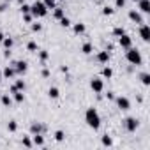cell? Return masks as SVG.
<instances>
[{"mask_svg":"<svg viewBox=\"0 0 150 150\" xmlns=\"http://www.w3.org/2000/svg\"><path fill=\"white\" fill-rule=\"evenodd\" d=\"M42 76H44V78L50 76V71H48V69H42Z\"/></svg>","mask_w":150,"mask_h":150,"instance_id":"ab89813d","label":"cell"},{"mask_svg":"<svg viewBox=\"0 0 150 150\" xmlns=\"http://www.w3.org/2000/svg\"><path fill=\"white\" fill-rule=\"evenodd\" d=\"M4 37H6V35H4L2 32H0V42H2V41H4Z\"/></svg>","mask_w":150,"mask_h":150,"instance_id":"7bdbcfd3","label":"cell"},{"mask_svg":"<svg viewBox=\"0 0 150 150\" xmlns=\"http://www.w3.org/2000/svg\"><path fill=\"white\" fill-rule=\"evenodd\" d=\"M106 97H108V99H115V96H113V92H108V94H106Z\"/></svg>","mask_w":150,"mask_h":150,"instance_id":"60d3db41","label":"cell"},{"mask_svg":"<svg viewBox=\"0 0 150 150\" xmlns=\"http://www.w3.org/2000/svg\"><path fill=\"white\" fill-rule=\"evenodd\" d=\"M41 28H42V25H41V23H32V30H34V32H39Z\"/></svg>","mask_w":150,"mask_h":150,"instance_id":"8d00e7d4","label":"cell"},{"mask_svg":"<svg viewBox=\"0 0 150 150\" xmlns=\"http://www.w3.org/2000/svg\"><path fill=\"white\" fill-rule=\"evenodd\" d=\"M117 106L120 108V110H129L131 108V101L127 99V97H117Z\"/></svg>","mask_w":150,"mask_h":150,"instance_id":"9c48e42d","label":"cell"},{"mask_svg":"<svg viewBox=\"0 0 150 150\" xmlns=\"http://www.w3.org/2000/svg\"><path fill=\"white\" fill-rule=\"evenodd\" d=\"M2 42H4V46H6L7 50H11V48H13V44H14V41H13L11 37H4V41H2Z\"/></svg>","mask_w":150,"mask_h":150,"instance_id":"7402d4cb","label":"cell"},{"mask_svg":"<svg viewBox=\"0 0 150 150\" xmlns=\"http://www.w3.org/2000/svg\"><path fill=\"white\" fill-rule=\"evenodd\" d=\"M14 99H16V103H23L25 101V94L21 90H18V92H14Z\"/></svg>","mask_w":150,"mask_h":150,"instance_id":"ffe728a7","label":"cell"},{"mask_svg":"<svg viewBox=\"0 0 150 150\" xmlns=\"http://www.w3.org/2000/svg\"><path fill=\"white\" fill-rule=\"evenodd\" d=\"M60 25H62V27H71V20L65 18V16H62V18H60Z\"/></svg>","mask_w":150,"mask_h":150,"instance_id":"83f0119b","label":"cell"},{"mask_svg":"<svg viewBox=\"0 0 150 150\" xmlns=\"http://www.w3.org/2000/svg\"><path fill=\"white\" fill-rule=\"evenodd\" d=\"M48 9H55V0H44V2H42Z\"/></svg>","mask_w":150,"mask_h":150,"instance_id":"1f68e13d","label":"cell"},{"mask_svg":"<svg viewBox=\"0 0 150 150\" xmlns=\"http://www.w3.org/2000/svg\"><path fill=\"white\" fill-rule=\"evenodd\" d=\"M97 60H99L101 64H108V60H110V51H108V50H106V51H99Z\"/></svg>","mask_w":150,"mask_h":150,"instance_id":"7c38bea8","label":"cell"},{"mask_svg":"<svg viewBox=\"0 0 150 150\" xmlns=\"http://www.w3.org/2000/svg\"><path fill=\"white\" fill-rule=\"evenodd\" d=\"M21 13H23V14L30 13V6H28V4H23V6H21Z\"/></svg>","mask_w":150,"mask_h":150,"instance_id":"d590c367","label":"cell"},{"mask_svg":"<svg viewBox=\"0 0 150 150\" xmlns=\"http://www.w3.org/2000/svg\"><path fill=\"white\" fill-rule=\"evenodd\" d=\"M134 2H138V0H134Z\"/></svg>","mask_w":150,"mask_h":150,"instance_id":"bcb514c9","label":"cell"},{"mask_svg":"<svg viewBox=\"0 0 150 150\" xmlns=\"http://www.w3.org/2000/svg\"><path fill=\"white\" fill-rule=\"evenodd\" d=\"M124 124H125V129H127L129 132H134V131L138 129V125H139V122H138L134 117H129V118H125V122H124Z\"/></svg>","mask_w":150,"mask_h":150,"instance_id":"5b68a950","label":"cell"},{"mask_svg":"<svg viewBox=\"0 0 150 150\" xmlns=\"http://www.w3.org/2000/svg\"><path fill=\"white\" fill-rule=\"evenodd\" d=\"M129 20L131 21H134V23H143V18H141V14L138 13V11H129Z\"/></svg>","mask_w":150,"mask_h":150,"instance_id":"30bf717a","label":"cell"},{"mask_svg":"<svg viewBox=\"0 0 150 150\" xmlns=\"http://www.w3.org/2000/svg\"><path fill=\"white\" fill-rule=\"evenodd\" d=\"M32 18H34V16H32L30 13H27V14H23V20H25L27 23H30V21H32Z\"/></svg>","mask_w":150,"mask_h":150,"instance_id":"74e56055","label":"cell"},{"mask_svg":"<svg viewBox=\"0 0 150 150\" xmlns=\"http://www.w3.org/2000/svg\"><path fill=\"white\" fill-rule=\"evenodd\" d=\"M0 83H2V72H0Z\"/></svg>","mask_w":150,"mask_h":150,"instance_id":"ee69618b","label":"cell"},{"mask_svg":"<svg viewBox=\"0 0 150 150\" xmlns=\"http://www.w3.org/2000/svg\"><path fill=\"white\" fill-rule=\"evenodd\" d=\"M30 131H32L34 134H41V132L44 131V125H41V124H32V127H30Z\"/></svg>","mask_w":150,"mask_h":150,"instance_id":"5bb4252c","label":"cell"},{"mask_svg":"<svg viewBox=\"0 0 150 150\" xmlns=\"http://www.w3.org/2000/svg\"><path fill=\"white\" fill-rule=\"evenodd\" d=\"M14 69H16L18 74H25L27 69H28V64L25 60H18V62H14Z\"/></svg>","mask_w":150,"mask_h":150,"instance_id":"ba28073f","label":"cell"},{"mask_svg":"<svg viewBox=\"0 0 150 150\" xmlns=\"http://www.w3.org/2000/svg\"><path fill=\"white\" fill-rule=\"evenodd\" d=\"M23 145H25V146H27V148H30V146H32V145H34V143H32V141H30V138H28V136H25V138H23Z\"/></svg>","mask_w":150,"mask_h":150,"instance_id":"e575fe53","label":"cell"},{"mask_svg":"<svg viewBox=\"0 0 150 150\" xmlns=\"http://www.w3.org/2000/svg\"><path fill=\"white\" fill-rule=\"evenodd\" d=\"M90 87H92V90H94L96 94H101V92L104 90V81H103L101 78H94V80L90 81Z\"/></svg>","mask_w":150,"mask_h":150,"instance_id":"277c9868","label":"cell"},{"mask_svg":"<svg viewBox=\"0 0 150 150\" xmlns=\"http://www.w3.org/2000/svg\"><path fill=\"white\" fill-rule=\"evenodd\" d=\"M55 139H57V141H64V139H65V132H64V131H57V132H55Z\"/></svg>","mask_w":150,"mask_h":150,"instance_id":"4316f807","label":"cell"},{"mask_svg":"<svg viewBox=\"0 0 150 150\" xmlns=\"http://www.w3.org/2000/svg\"><path fill=\"white\" fill-rule=\"evenodd\" d=\"M125 58H127V62H131L132 65H141V62H143V58H141V53H139L138 50H134L132 46L127 50V55H125Z\"/></svg>","mask_w":150,"mask_h":150,"instance_id":"3957f363","label":"cell"},{"mask_svg":"<svg viewBox=\"0 0 150 150\" xmlns=\"http://www.w3.org/2000/svg\"><path fill=\"white\" fill-rule=\"evenodd\" d=\"M2 11H6V4H2V6H0V13H2Z\"/></svg>","mask_w":150,"mask_h":150,"instance_id":"b9f144b4","label":"cell"},{"mask_svg":"<svg viewBox=\"0 0 150 150\" xmlns=\"http://www.w3.org/2000/svg\"><path fill=\"white\" fill-rule=\"evenodd\" d=\"M103 76L110 80V78L113 76V69H111V67H104V69H103Z\"/></svg>","mask_w":150,"mask_h":150,"instance_id":"d6986e66","label":"cell"},{"mask_svg":"<svg viewBox=\"0 0 150 150\" xmlns=\"http://www.w3.org/2000/svg\"><path fill=\"white\" fill-rule=\"evenodd\" d=\"M2 104H4V106H11V104H13L11 96H2Z\"/></svg>","mask_w":150,"mask_h":150,"instance_id":"484cf974","label":"cell"},{"mask_svg":"<svg viewBox=\"0 0 150 150\" xmlns=\"http://www.w3.org/2000/svg\"><path fill=\"white\" fill-rule=\"evenodd\" d=\"M81 51H83V53H85V55H90V53H92V51H94V46H92V44H90V42H85V44H83V46H81Z\"/></svg>","mask_w":150,"mask_h":150,"instance_id":"9a60e30c","label":"cell"},{"mask_svg":"<svg viewBox=\"0 0 150 150\" xmlns=\"http://www.w3.org/2000/svg\"><path fill=\"white\" fill-rule=\"evenodd\" d=\"M138 6L141 13H150V0H138Z\"/></svg>","mask_w":150,"mask_h":150,"instance_id":"8fae6325","label":"cell"},{"mask_svg":"<svg viewBox=\"0 0 150 150\" xmlns=\"http://www.w3.org/2000/svg\"><path fill=\"white\" fill-rule=\"evenodd\" d=\"M14 87H16V90H25V81L23 80H16V83H14Z\"/></svg>","mask_w":150,"mask_h":150,"instance_id":"d4e9b609","label":"cell"},{"mask_svg":"<svg viewBox=\"0 0 150 150\" xmlns=\"http://www.w3.org/2000/svg\"><path fill=\"white\" fill-rule=\"evenodd\" d=\"M48 96H50V97H51V99H57V97H58V96H60V90H58V88H57V87H51V88H50V90H48Z\"/></svg>","mask_w":150,"mask_h":150,"instance_id":"2e32d148","label":"cell"},{"mask_svg":"<svg viewBox=\"0 0 150 150\" xmlns=\"http://www.w3.org/2000/svg\"><path fill=\"white\" fill-rule=\"evenodd\" d=\"M113 34H115V35H117V37H120V35H122V34H125V30H124V28H122V27H117V28H113Z\"/></svg>","mask_w":150,"mask_h":150,"instance_id":"f546056e","label":"cell"},{"mask_svg":"<svg viewBox=\"0 0 150 150\" xmlns=\"http://www.w3.org/2000/svg\"><path fill=\"white\" fill-rule=\"evenodd\" d=\"M115 6L117 7H124L125 6V0H115Z\"/></svg>","mask_w":150,"mask_h":150,"instance_id":"f35d334b","label":"cell"},{"mask_svg":"<svg viewBox=\"0 0 150 150\" xmlns=\"http://www.w3.org/2000/svg\"><path fill=\"white\" fill-rule=\"evenodd\" d=\"M101 143H103L104 146H111V145H113V139L106 134V136H103V138H101Z\"/></svg>","mask_w":150,"mask_h":150,"instance_id":"ac0fdd59","label":"cell"},{"mask_svg":"<svg viewBox=\"0 0 150 150\" xmlns=\"http://www.w3.org/2000/svg\"><path fill=\"white\" fill-rule=\"evenodd\" d=\"M27 50H28V51H37V44H35L34 41H30V42L27 44Z\"/></svg>","mask_w":150,"mask_h":150,"instance_id":"4dcf8cb0","label":"cell"},{"mask_svg":"<svg viewBox=\"0 0 150 150\" xmlns=\"http://www.w3.org/2000/svg\"><path fill=\"white\" fill-rule=\"evenodd\" d=\"M30 14L32 16H39V18H44L46 14H48V7L42 4V2H39V0H37V2L34 4V6H30Z\"/></svg>","mask_w":150,"mask_h":150,"instance_id":"7a4b0ae2","label":"cell"},{"mask_svg":"<svg viewBox=\"0 0 150 150\" xmlns=\"http://www.w3.org/2000/svg\"><path fill=\"white\" fill-rule=\"evenodd\" d=\"M85 32V25L83 23H76L74 25V34H83Z\"/></svg>","mask_w":150,"mask_h":150,"instance_id":"44dd1931","label":"cell"},{"mask_svg":"<svg viewBox=\"0 0 150 150\" xmlns=\"http://www.w3.org/2000/svg\"><path fill=\"white\" fill-rule=\"evenodd\" d=\"M6 2H11V0H6Z\"/></svg>","mask_w":150,"mask_h":150,"instance_id":"f6af8a7d","label":"cell"},{"mask_svg":"<svg viewBox=\"0 0 150 150\" xmlns=\"http://www.w3.org/2000/svg\"><path fill=\"white\" fill-rule=\"evenodd\" d=\"M34 145L35 146H42L44 145V138L41 134H34Z\"/></svg>","mask_w":150,"mask_h":150,"instance_id":"e0dca14e","label":"cell"},{"mask_svg":"<svg viewBox=\"0 0 150 150\" xmlns=\"http://www.w3.org/2000/svg\"><path fill=\"white\" fill-rule=\"evenodd\" d=\"M48 57H50V53H48L46 50H41V51H39V58H41V62H46Z\"/></svg>","mask_w":150,"mask_h":150,"instance_id":"cb8c5ba5","label":"cell"},{"mask_svg":"<svg viewBox=\"0 0 150 150\" xmlns=\"http://www.w3.org/2000/svg\"><path fill=\"white\" fill-rule=\"evenodd\" d=\"M118 44L122 46V48H125V50H129L131 46H132V39L127 35V34H122L120 37H118Z\"/></svg>","mask_w":150,"mask_h":150,"instance_id":"8992f818","label":"cell"},{"mask_svg":"<svg viewBox=\"0 0 150 150\" xmlns=\"http://www.w3.org/2000/svg\"><path fill=\"white\" fill-rule=\"evenodd\" d=\"M103 14H104V16H111V14H113V9L106 6V7H103Z\"/></svg>","mask_w":150,"mask_h":150,"instance_id":"d6a6232c","label":"cell"},{"mask_svg":"<svg viewBox=\"0 0 150 150\" xmlns=\"http://www.w3.org/2000/svg\"><path fill=\"white\" fill-rule=\"evenodd\" d=\"M141 83L143 85H150V74L148 72H143L141 74Z\"/></svg>","mask_w":150,"mask_h":150,"instance_id":"603a6c76","label":"cell"},{"mask_svg":"<svg viewBox=\"0 0 150 150\" xmlns=\"http://www.w3.org/2000/svg\"><path fill=\"white\" fill-rule=\"evenodd\" d=\"M7 129H9V131H11V132H14V131H16V129H18V124H16V122H14V120H11V122H9V124H7Z\"/></svg>","mask_w":150,"mask_h":150,"instance_id":"f1b7e54d","label":"cell"},{"mask_svg":"<svg viewBox=\"0 0 150 150\" xmlns=\"http://www.w3.org/2000/svg\"><path fill=\"white\" fill-rule=\"evenodd\" d=\"M14 74H16V69H14V67H6L4 72H2V76H6V78H13Z\"/></svg>","mask_w":150,"mask_h":150,"instance_id":"4fadbf2b","label":"cell"},{"mask_svg":"<svg viewBox=\"0 0 150 150\" xmlns=\"http://www.w3.org/2000/svg\"><path fill=\"white\" fill-rule=\"evenodd\" d=\"M85 120H87V124H88L92 129H99V125H101V117H99V113H97L96 108H88V110H87Z\"/></svg>","mask_w":150,"mask_h":150,"instance_id":"6da1fadb","label":"cell"},{"mask_svg":"<svg viewBox=\"0 0 150 150\" xmlns=\"http://www.w3.org/2000/svg\"><path fill=\"white\" fill-rule=\"evenodd\" d=\"M139 35H141V39H143L145 42L150 41V27L145 25V23H141V27H139Z\"/></svg>","mask_w":150,"mask_h":150,"instance_id":"52a82bcc","label":"cell"},{"mask_svg":"<svg viewBox=\"0 0 150 150\" xmlns=\"http://www.w3.org/2000/svg\"><path fill=\"white\" fill-rule=\"evenodd\" d=\"M53 16H55L57 20H60V18L64 16V11H62V9H55V13H53Z\"/></svg>","mask_w":150,"mask_h":150,"instance_id":"836d02e7","label":"cell"}]
</instances>
